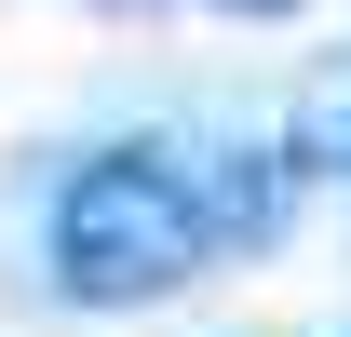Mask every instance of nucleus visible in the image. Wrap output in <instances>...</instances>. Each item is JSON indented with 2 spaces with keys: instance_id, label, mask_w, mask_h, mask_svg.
<instances>
[{
  "instance_id": "2",
  "label": "nucleus",
  "mask_w": 351,
  "mask_h": 337,
  "mask_svg": "<svg viewBox=\"0 0 351 337\" xmlns=\"http://www.w3.org/2000/svg\"><path fill=\"white\" fill-rule=\"evenodd\" d=\"M298 162H351V68H338V82H311V108H298Z\"/></svg>"
},
{
  "instance_id": "3",
  "label": "nucleus",
  "mask_w": 351,
  "mask_h": 337,
  "mask_svg": "<svg viewBox=\"0 0 351 337\" xmlns=\"http://www.w3.org/2000/svg\"><path fill=\"white\" fill-rule=\"evenodd\" d=\"M217 14H298V0H217Z\"/></svg>"
},
{
  "instance_id": "1",
  "label": "nucleus",
  "mask_w": 351,
  "mask_h": 337,
  "mask_svg": "<svg viewBox=\"0 0 351 337\" xmlns=\"http://www.w3.org/2000/svg\"><path fill=\"white\" fill-rule=\"evenodd\" d=\"M217 270V203L189 149H95L54 189V297L68 310H149Z\"/></svg>"
}]
</instances>
